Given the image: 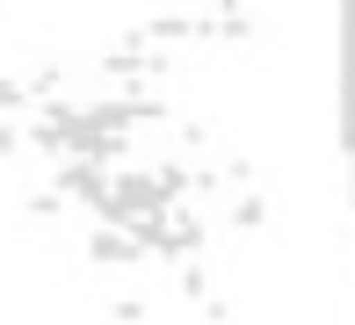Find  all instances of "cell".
I'll list each match as a JSON object with an SVG mask.
<instances>
[{"instance_id": "cell-1", "label": "cell", "mask_w": 355, "mask_h": 325, "mask_svg": "<svg viewBox=\"0 0 355 325\" xmlns=\"http://www.w3.org/2000/svg\"><path fill=\"white\" fill-rule=\"evenodd\" d=\"M341 152H348V203H355V0H341Z\"/></svg>"}]
</instances>
